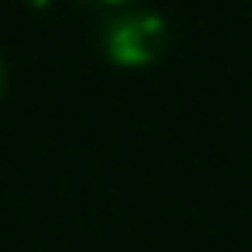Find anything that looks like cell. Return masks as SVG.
Wrapping results in <instances>:
<instances>
[{"instance_id": "1", "label": "cell", "mask_w": 252, "mask_h": 252, "mask_svg": "<svg viewBox=\"0 0 252 252\" xmlns=\"http://www.w3.org/2000/svg\"><path fill=\"white\" fill-rule=\"evenodd\" d=\"M104 56L121 66H145L166 49V21L156 11H121L100 28Z\"/></svg>"}, {"instance_id": "2", "label": "cell", "mask_w": 252, "mask_h": 252, "mask_svg": "<svg viewBox=\"0 0 252 252\" xmlns=\"http://www.w3.org/2000/svg\"><path fill=\"white\" fill-rule=\"evenodd\" d=\"M94 4H128V0H94Z\"/></svg>"}, {"instance_id": "3", "label": "cell", "mask_w": 252, "mask_h": 252, "mask_svg": "<svg viewBox=\"0 0 252 252\" xmlns=\"http://www.w3.org/2000/svg\"><path fill=\"white\" fill-rule=\"evenodd\" d=\"M0 94H4V63H0Z\"/></svg>"}]
</instances>
